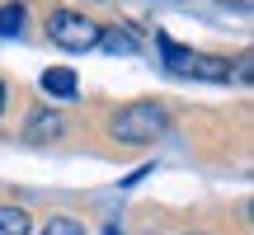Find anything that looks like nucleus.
<instances>
[{"label": "nucleus", "instance_id": "nucleus-5", "mask_svg": "<svg viewBox=\"0 0 254 235\" xmlns=\"http://www.w3.org/2000/svg\"><path fill=\"white\" fill-rule=\"evenodd\" d=\"M43 90L52 94V99H75L80 80H75V71H66V66H52V71H43Z\"/></svg>", "mask_w": 254, "mask_h": 235}, {"label": "nucleus", "instance_id": "nucleus-4", "mask_svg": "<svg viewBox=\"0 0 254 235\" xmlns=\"http://www.w3.org/2000/svg\"><path fill=\"white\" fill-rule=\"evenodd\" d=\"M24 136H28V141H33V146H38V141H57V136H62V118H57L52 109H47V113L38 109L33 118H28V127H24Z\"/></svg>", "mask_w": 254, "mask_h": 235}, {"label": "nucleus", "instance_id": "nucleus-7", "mask_svg": "<svg viewBox=\"0 0 254 235\" xmlns=\"http://www.w3.org/2000/svg\"><path fill=\"white\" fill-rule=\"evenodd\" d=\"M24 28V9L19 5H0V33H19Z\"/></svg>", "mask_w": 254, "mask_h": 235}, {"label": "nucleus", "instance_id": "nucleus-9", "mask_svg": "<svg viewBox=\"0 0 254 235\" xmlns=\"http://www.w3.org/2000/svg\"><path fill=\"white\" fill-rule=\"evenodd\" d=\"M99 43L109 47V52H136V43L127 33H99Z\"/></svg>", "mask_w": 254, "mask_h": 235}, {"label": "nucleus", "instance_id": "nucleus-11", "mask_svg": "<svg viewBox=\"0 0 254 235\" xmlns=\"http://www.w3.org/2000/svg\"><path fill=\"white\" fill-rule=\"evenodd\" d=\"M104 235H123V231H118V226H109V231H104Z\"/></svg>", "mask_w": 254, "mask_h": 235}, {"label": "nucleus", "instance_id": "nucleus-6", "mask_svg": "<svg viewBox=\"0 0 254 235\" xmlns=\"http://www.w3.org/2000/svg\"><path fill=\"white\" fill-rule=\"evenodd\" d=\"M33 231V221H28L24 207H9V202H0V235H28Z\"/></svg>", "mask_w": 254, "mask_h": 235}, {"label": "nucleus", "instance_id": "nucleus-8", "mask_svg": "<svg viewBox=\"0 0 254 235\" xmlns=\"http://www.w3.org/2000/svg\"><path fill=\"white\" fill-rule=\"evenodd\" d=\"M43 235H85V226H80V221H71V217H52L43 226Z\"/></svg>", "mask_w": 254, "mask_h": 235}, {"label": "nucleus", "instance_id": "nucleus-2", "mask_svg": "<svg viewBox=\"0 0 254 235\" xmlns=\"http://www.w3.org/2000/svg\"><path fill=\"white\" fill-rule=\"evenodd\" d=\"M99 33L104 28L94 24V19L75 14V9H57V14L47 19V38H52L57 47H66V52H90V47H99Z\"/></svg>", "mask_w": 254, "mask_h": 235}, {"label": "nucleus", "instance_id": "nucleus-10", "mask_svg": "<svg viewBox=\"0 0 254 235\" xmlns=\"http://www.w3.org/2000/svg\"><path fill=\"white\" fill-rule=\"evenodd\" d=\"M5 104H9V90H5V80H0V113H5Z\"/></svg>", "mask_w": 254, "mask_h": 235}, {"label": "nucleus", "instance_id": "nucleus-3", "mask_svg": "<svg viewBox=\"0 0 254 235\" xmlns=\"http://www.w3.org/2000/svg\"><path fill=\"white\" fill-rule=\"evenodd\" d=\"M160 52H165V66L174 75H198V80H231V66L221 57H198L189 47H179L174 38H160Z\"/></svg>", "mask_w": 254, "mask_h": 235}, {"label": "nucleus", "instance_id": "nucleus-1", "mask_svg": "<svg viewBox=\"0 0 254 235\" xmlns=\"http://www.w3.org/2000/svg\"><path fill=\"white\" fill-rule=\"evenodd\" d=\"M165 127H170V113L160 104H151V99L127 104V109L113 113V136L127 141V146H151L155 136H165Z\"/></svg>", "mask_w": 254, "mask_h": 235}]
</instances>
